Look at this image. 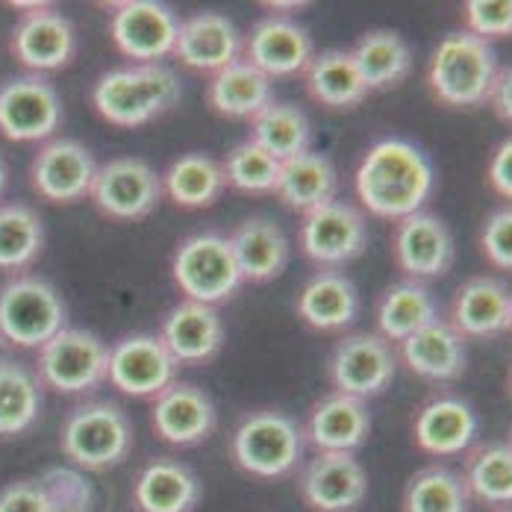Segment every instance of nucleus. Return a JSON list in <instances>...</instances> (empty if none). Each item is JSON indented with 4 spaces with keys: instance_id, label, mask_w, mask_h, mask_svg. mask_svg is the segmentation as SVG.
Listing matches in <instances>:
<instances>
[{
    "instance_id": "1",
    "label": "nucleus",
    "mask_w": 512,
    "mask_h": 512,
    "mask_svg": "<svg viewBox=\"0 0 512 512\" xmlns=\"http://www.w3.org/2000/svg\"><path fill=\"white\" fill-rule=\"evenodd\" d=\"M354 192L365 212L398 224L430 201L433 165L407 139H380L359 159Z\"/></svg>"
},
{
    "instance_id": "2",
    "label": "nucleus",
    "mask_w": 512,
    "mask_h": 512,
    "mask_svg": "<svg viewBox=\"0 0 512 512\" xmlns=\"http://www.w3.org/2000/svg\"><path fill=\"white\" fill-rule=\"evenodd\" d=\"M183 98L180 77L165 65H121L103 71L92 89V106L112 127H145Z\"/></svg>"
},
{
    "instance_id": "3",
    "label": "nucleus",
    "mask_w": 512,
    "mask_h": 512,
    "mask_svg": "<svg viewBox=\"0 0 512 512\" xmlns=\"http://www.w3.org/2000/svg\"><path fill=\"white\" fill-rule=\"evenodd\" d=\"M501 59L492 42H483L465 30H454L439 39L427 65V89L433 101L451 109L483 106L498 74Z\"/></svg>"
},
{
    "instance_id": "4",
    "label": "nucleus",
    "mask_w": 512,
    "mask_h": 512,
    "mask_svg": "<svg viewBox=\"0 0 512 512\" xmlns=\"http://www.w3.org/2000/svg\"><path fill=\"white\" fill-rule=\"evenodd\" d=\"M304 430L283 410L245 412L227 442L230 462L256 480H283L301 468Z\"/></svg>"
},
{
    "instance_id": "5",
    "label": "nucleus",
    "mask_w": 512,
    "mask_h": 512,
    "mask_svg": "<svg viewBox=\"0 0 512 512\" xmlns=\"http://www.w3.org/2000/svg\"><path fill=\"white\" fill-rule=\"evenodd\" d=\"M59 451L77 471H112L133 451V424L118 404H77L59 427Z\"/></svg>"
},
{
    "instance_id": "6",
    "label": "nucleus",
    "mask_w": 512,
    "mask_h": 512,
    "mask_svg": "<svg viewBox=\"0 0 512 512\" xmlns=\"http://www.w3.org/2000/svg\"><path fill=\"white\" fill-rule=\"evenodd\" d=\"M68 327L65 298L39 274H12L0 283V339L9 348L39 351Z\"/></svg>"
},
{
    "instance_id": "7",
    "label": "nucleus",
    "mask_w": 512,
    "mask_h": 512,
    "mask_svg": "<svg viewBox=\"0 0 512 512\" xmlns=\"http://www.w3.org/2000/svg\"><path fill=\"white\" fill-rule=\"evenodd\" d=\"M171 280L183 301H198L206 307L227 304L242 289L230 239L212 230L183 239L171 256Z\"/></svg>"
},
{
    "instance_id": "8",
    "label": "nucleus",
    "mask_w": 512,
    "mask_h": 512,
    "mask_svg": "<svg viewBox=\"0 0 512 512\" xmlns=\"http://www.w3.org/2000/svg\"><path fill=\"white\" fill-rule=\"evenodd\" d=\"M109 345L83 327H65L36 351V377L56 395H86L106 380Z\"/></svg>"
},
{
    "instance_id": "9",
    "label": "nucleus",
    "mask_w": 512,
    "mask_h": 512,
    "mask_svg": "<svg viewBox=\"0 0 512 512\" xmlns=\"http://www.w3.org/2000/svg\"><path fill=\"white\" fill-rule=\"evenodd\" d=\"M21 9L9 36V53L24 74L45 77L62 71L77 56V30L51 3H12Z\"/></svg>"
},
{
    "instance_id": "10",
    "label": "nucleus",
    "mask_w": 512,
    "mask_h": 512,
    "mask_svg": "<svg viewBox=\"0 0 512 512\" xmlns=\"http://www.w3.org/2000/svg\"><path fill=\"white\" fill-rule=\"evenodd\" d=\"M109 36L130 65L165 62L174 53L180 18L159 0H124L109 6Z\"/></svg>"
},
{
    "instance_id": "11",
    "label": "nucleus",
    "mask_w": 512,
    "mask_h": 512,
    "mask_svg": "<svg viewBox=\"0 0 512 512\" xmlns=\"http://www.w3.org/2000/svg\"><path fill=\"white\" fill-rule=\"evenodd\" d=\"M62 124V98L48 77L18 74L0 83V136L18 145L51 142Z\"/></svg>"
},
{
    "instance_id": "12",
    "label": "nucleus",
    "mask_w": 512,
    "mask_h": 512,
    "mask_svg": "<svg viewBox=\"0 0 512 512\" xmlns=\"http://www.w3.org/2000/svg\"><path fill=\"white\" fill-rule=\"evenodd\" d=\"M89 198L103 218L142 221L162 198V183L154 168L139 156H115L98 165Z\"/></svg>"
},
{
    "instance_id": "13",
    "label": "nucleus",
    "mask_w": 512,
    "mask_h": 512,
    "mask_svg": "<svg viewBox=\"0 0 512 512\" xmlns=\"http://www.w3.org/2000/svg\"><path fill=\"white\" fill-rule=\"evenodd\" d=\"M368 245V224L359 206L339 198L301 215L298 248L312 265L339 268L362 256Z\"/></svg>"
},
{
    "instance_id": "14",
    "label": "nucleus",
    "mask_w": 512,
    "mask_h": 512,
    "mask_svg": "<svg viewBox=\"0 0 512 512\" xmlns=\"http://www.w3.org/2000/svg\"><path fill=\"white\" fill-rule=\"evenodd\" d=\"M398 371V357L386 339L377 333H348L336 342L327 359V374L333 392L359 401L383 395Z\"/></svg>"
},
{
    "instance_id": "15",
    "label": "nucleus",
    "mask_w": 512,
    "mask_h": 512,
    "mask_svg": "<svg viewBox=\"0 0 512 512\" xmlns=\"http://www.w3.org/2000/svg\"><path fill=\"white\" fill-rule=\"evenodd\" d=\"M98 165L101 162L83 142L68 136H53L30 162V186L48 204L71 206L80 198H89Z\"/></svg>"
},
{
    "instance_id": "16",
    "label": "nucleus",
    "mask_w": 512,
    "mask_h": 512,
    "mask_svg": "<svg viewBox=\"0 0 512 512\" xmlns=\"http://www.w3.org/2000/svg\"><path fill=\"white\" fill-rule=\"evenodd\" d=\"M298 495L309 512H357L368 498V471L357 454H312L301 462Z\"/></svg>"
},
{
    "instance_id": "17",
    "label": "nucleus",
    "mask_w": 512,
    "mask_h": 512,
    "mask_svg": "<svg viewBox=\"0 0 512 512\" xmlns=\"http://www.w3.org/2000/svg\"><path fill=\"white\" fill-rule=\"evenodd\" d=\"M177 371L180 365L165 351L156 333H133L109 348L106 380L130 398L154 401L162 389L177 380Z\"/></svg>"
},
{
    "instance_id": "18",
    "label": "nucleus",
    "mask_w": 512,
    "mask_h": 512,
    "mask_svg": "<svg viewBox=\"0 0 512 512\" xmlns=\"http://www.w3.org/2000/svg\"><path fill=\"white\" fill-rule=\"evenodd\" d=\"M480 433L477 410L460 395H433L412 412V442L421 454L451 460L465 454Z\"/></svg>"
},
{
    "instance_id": "19",
    "label": "nucleus",
    "mask_w": 512,
    "mask_h": 512,
    "mask_svg": "<svg viewBox=\"0 0 512 512\" xmlns=\"http://www.w3.org/2000/svg\"><path fill=\"white\" fill-rule=\"evenodd\" d=\"M392 254H395L398 268L407 274V280L424 283V280H436L448 274L457 248H454V236L448 224L439 215L421 209L395 224Z\"/></svg>"
},
{
    "instance_id": "20",
    "label": "nucleus",
    "mask_w": 512,
    "mask_h": 512,
    "mask_svg": "<svg viewBox=\"0 0 512 512\" xmlns=\"http://www.w3.org/2000/svg\"><path fill=\"white\" fill-rule=\"evenodd\" d=\"M215 424H218L215 401L195 383L174 380L151 404V427L156 439L171 448L204 445L215 433Z\"/></svg>"
},
{
    "instance_id": "21",
    "label": "nucleus",
    "mask_w": 512,
    "mask_h": 512,
    "mask_svg": "<svg viewBox=\"0 0 512 512\" xmlns=\"http://www.w3.org/2000/svg\"><path fill=\"white\" fill-rule=\"evenodd\" d=\"M312 56L315 48L307 27H301L292 15L259 18L242 45V59H248L271 83L304 74Z\"/></svg>"
},
{
    "instance_id": "22",
    "label": "nucleus",
    "mask_w": 512,
    "mask_h": 512,
    "mask_svg": "<svg viewBox=\"0 0 512 512\" xmlns=\"http://www.w3.org/2000/svg\"><path fill=\"white\" fill-rule=\"evenodd\" d=\"M245 36L221 12H198L177 27L174 59L198 74H218L236 59H242Z\"/></svg>"
},
{
    "instance_id": "23",
    "label": "nucleus",
    "mask_w": 512,
    "mask_h": 512,
    "mask_svg": "<svg viewBox=\"0 0 512 512\" xmlns=\"http://www.w3.org/2000/svg\"><path fill=\"white\" fill-rule=\"evenodd\" d=\"M304 442L315 454H357L371 433L368 401H359L342 392H327L312 404L307 415Z\"/></svg>"
},
{
    "instance_id": "24",
    "label": "nucleus",
    "mask_w": 512,
    "mask_h": 512,
    "mask_svg": "<svg viewBox=\"0 0 512 512\" xmlns=\"http://www.w3.org/2000/svg\"><path fill=\"white\" fill-rule=\"evenodd\" d=\"M448 324L462 339H498L512 327V295L501 277H471L454 292Z\"/></svg>"
},
{
    "instance_id": "25",
    "label": "nucleus",
    "mask_w": 512,
    "mask_h": 512,
    "mask_svg": "<svg viewBox=\"0 0 512 512\" xmlns=\"http://www.w3.org/2000/svg\"><path fill=\"white\" fill-rule=\"evenodd\" d=\"M159 342L177 365H204L224 348V324L215 307L198 301H180L165 312Z\"/></svg>"
},
{
    "instance_id": "26",
    "label": "nucleus",
    "mask_w": 512,
    "mask_h": 512,
    "mask_svg": "<svg viewBox=\"0 0 512 512\" xmlns=\"http://www.w3.org/2000/svg\"><path fill=\"white\" fill-rule=\"evenodd\" d=\"M204 486L195 468L174 457L148 460L133 480V507L139 512H195Z\"/></svg>"
},
{
    "instance_id": "27",
    "label": "nucleus",
    "mask_w": 512,
    "mask_h": 512,
    "mask_svg": "<svg viewBox=\"0 0 512 512\" xmlns=\"http://www.w3.org/2000/svg\"><path fill=\"white\" fill-rule=\"evenodd\" d=\"M398 348H401V362L407 365V371L427 383L460 380L465 374V365H468L465 339L442 318H436L427 327H421L418 333H412L410 339H404Z\"/></svg>"
},
{
    "instance_id": "28",
    "label": "nucleus",
    "mask_w": 512,
    "mask_h": 512,
    "mask_svg": "<svg viewBox=\"0 0 512 512\" xmlns=\"http://www.w3.org/2000/svg\"><path fill=\"white\" fill-rule=\"evenodd\" d=\"M295 312L307 327L318 333L348 330L359 315L357 286L339 268H321L298 292Z\"/></svg>"
},
{
    "instance_id": "29",
    "label": "nucleus",
    "mask_w": 512,
    "mask_h": 512,
    "mask_svg": "<svg viewBox=\"0 0 512 512\" xmlns=\"http://www.w3.org/2000/svg\"><path fill=\"white\" fill-rule=\"evenodd\" d=\"M227 239L236 256L242 283H271L289 265V239L283 227L271 218L251 215Z\"/></svg>"
},
{
    "instance_id": "30",
    "label": "nucleus",
    "mask_w": 512,
    "mask_h": 512,
    "mask_svg": "<svg viewBox=\"0 0 512 512\" xmlns=\"http://www.w3.org/2000/svg\"><path fill=\"white\" fill-rule=\"evenodd\" d=\"M206 103L221 118L254 121L265 106L274 103V83L256 71L248 59H236L224 71L212 74L206 86Z\"/></svg>"
},
{
    "instance_id": "31",
    "label": "nucleus",
    "mask_w": 512,
    "mask_h": 512,
    "mask_svg": "<svg viewBox=\"0 0 512 512\" xmlns=\"http://www.w3.org/2000/svg\"><path fill=\"white\" fill-rule=\"evenodd\" d=\"M460 477L471 504H483L489 510H510L512 445L507 439L474 442L465 451V468Z\"/></svg>"
},
{
    "instance_id": "32",
    "label": "nucleus",
    "mask_w": 512,
    "mask_h": 512,
    "mask_svg": "<svg viewBox=\"0 0 512 512\" xmlns=\"http://www.w3.org/2000/svg\"><path fill=\"white\" fill-rule=\"evenodd\" d=\"M336 189H339L336 165L324 154L309 148L304 154L280 162V177H277L274 195L280 198V204L289 206L292 212L307 215L312 209L333 201Z\"/></svg>"
},
{
    "instance_id": "33",
    "label": "nucleus",
    "mask_w": 512,
    "mask_h": 512,
    "mask_svg": "<svg viewBox=\"0 0 512 512\" xmlns=\"http://www.w3.org/2000/svg\"><path fill=\"white\" fill-rule=\"evenodd\" d=\"M304 86L309 101L333 112H348L371 95L348 51L315 53L304 71Z\"/></svg>"
},
{
    "instance_id": "34",
    "label": "nucleus",
    "mask_w": 512,
    "mask_h": 512,
    "mask_svg": "<svg viewBox=\"0 0 512 512\" xmlns=\"http://www.w3.org/2000/svg\"><path fill=\"white\" fill-rule=\"evenodd\" d=\"M351 59L368 92L395 89L412 71V51L407 39L395 30H368L354 45Z\"/></svg>"
},
{
    "instance_id": "35",
    "label": "nucleus",
    "mask_w": 512,
    "mask_h": 512,
    "mask_svg": "<svg viewBox=\"0 0 512 512\" xmlns=\"http://www.w3.org/2000/svg\"><path fill=\"white\" fill-rule=\"evenodd\" d=\"M162 195L180 209H209L227 192L221 162L209 154L177 156L159 177Z\"/></svg>"
},
{
    "instance_id": "36",
    "label": "nucleus",
    "mask_w": 512,
    "mask_h": 512,
    "mask_svg": "<svg viewBox=\"0 0 512 512\" xmlns=\"http://www.w3.org/2000/svg\"><path fill=\"white\" fill-rule=\"evenodd\" d=\"M436 318V301L427 286L415 280H401L389 286L377 301V336L389 345H401Z\"/></svg>"
},
{
    "instance_id": "37",
    "label": "nucleus",
    "mask_w": 512,
    "mask_h": 512,
    "mask_svg": "<svg viewBox=\"0 0 512 512\" xmlns=\"http://www.w3.org/2000/svg\"><path fill=\"white\" fill-rule=\"evenodd\" d=\"M48 242L45 218L30 204H0V274H24Z\"/></svg>"
},
{
    "instance_id": "38",
    "label": "nucleus",
    "mask_w": 512,
    "mask_h": 512,
    "mask_svg": "<svg viewBox=\"0 0 512 512\" xmlns=\"http://www.w3.org/2000/svg\"><path fill=\"white\" fill-rule=\"evenodd\" d=\"M42 415V383L18 359H0V439L27 433Z\"/></svg>"
},
{
    "instance_id": "39",
    "label": "nucleus",
    "mask_w": 512,
    "mask_h": 512,
    "mask_svg": "<svg viewBox=\"0 0 512 512\" xmlns=\"http://www.w3.org/2000/svg\"><path fill=\"white\" fill-rule=\"evenodd\" d=\"M251 142L286 162L312 148V121L298 103L274 101L251 121Z\"/></svg>"
},
{
    "instance_id": "40",
    "label": "nucleus",
    "mask_w": 512,
    "mask_h": 512,
    "mask_svg": "<svg viewBox=\"0 0 512 512\" xmlns=\"http://www.w3.org/2000/svg\"><path fill=\"white\" fill-rule=\"evenodd\" d=\"M401 512H471L460 471L442 462L418 468L404 486Z\"/></svg>"
},
{
    "instance_id": "41",
    "label": "nucleus",
    "mask_w": 512,
    "mask_h": 512,
    "mask_svg": "<svg viewBox=\"0 0 512 512\" xmlns=\"http://www.w3.org/2000/svg\"><path fill=\"white\" fill-rule=\"evenodd\" d=\"M221 171H224L227 189H236L242 195H271L277 189L280 159H274L248 139L230 148V154L221 159Z\"/></svg>"
},
{
    "instance_id": "42",
    "label": "nucleus",
    "mask_w": 512,
    "mask_h": 512,
    "mask_svg": "<svg viewBox=\"0 0 512 512\" xmlns=\"http://www.w3.org/2000/svg\"><path fill=\"white\" fill-rule=\"evenodd\" d=\"M53 512H95V489L83 477V471L71 465L51 468L39 477Z\"/></svg>"
},
{
    "instance_id": "43",
    "label": "nucleus",
    "mask_w": 512,
    "mask_h": 512,
    "mask_svg": "<svg viewBox=\"0 0 512 512\" xmlns=\"http://www.w3.org/2000/svg\"><path fill=\"white\" fill-rule=\"evenodd\" d=\"M465 18V33L495 42V39H510L512 36V3L510 0H468L462 6Z\"/></svg>"
},
{
    "instance_id": "44",
    "label": "nucleus",
    "mask_w": 512,
    "mask_h": 512,
    "mask_svg": "<svg viewBox=\"0 0 512 512\" xmlns=\"http://www.w3.org/2000/svg\"><path fill=\"white\" fill-rule=\"evenodd\" d=\"M480 251L492 268L510 274L512 271V212L510 206L495 209L480 227Z\"/></svg>"
},
{
    "instance_id": "45",
    "label": "nucleus",
    "mask_w": 512,
    "mask_h": 512,
    "mask_svg": "<svg viewBox=\"0 0 512 512\" xmlns=\"http://www.w3.org/2000/svg\"><path fill=\"white\" fill-rule=\"evenodd\" d=\"M0 512H53L39 480L21 477L0 489Z\"/></svg>"
},
{
    "instance_id": "46",
    "label": "nucleus",
    "mask_w": 512,
    "mask_h": 512,
    "mask_svg": "<svg viewBox=\"0 0 512 512\" xmlns=\"http://www.w3.org/2000/svg\"><path fill=\"white\" fill-rule=\"evenodd\" d=\"M486 180H489V189L510 201L512 198V142L504 139V145L492 154L489 159V168H486Z\"/></svg>"
},
{
    "instance_id": "47",
    "label": "nucleus",
    "mask_w": 512,
    "mask_h": 512,
    "mask_svg": "<svg viewBox=\"0 0 512 512\" xmlns=\"http://www.w3.org/2000/svg\"><path fill=\"white\" fill-rule=\"evenodd\" d=\"M486 103L492 106L495 118H501L504 124H510L512 121V71L507 68V65L501 68V74H498V80H495V86H492V92H489Z\"/></svg>"
},
{
    "instance_id": "48",
    "label": "nucleus",
    "mask_w": 512,
    "mask_h": 512,
    "mask_svg": "<svg viewBox=\"0 0 512 512\" xmlns=\"http://www.w3.org/2000/svg\"><path fill=\"white\" fill-rule=\"evenodd\" d=\"M6 186H9V165H6V159L0 156V198H3V192H6Z\"/></svg>"
},
{
    "instance_id": "49",
    "label": "nucleus",
    "mask_w": 512,
    "mask_h": 512,
    "mask_svg": "<svg viewBox=\"0 0 512 512\" xmlns=\"http://www.w3.org/2000/svg\"><path fill=\"white\" fill-rule=\"evenodd\" d=\"M6 354H9V345H6V342L0 339V359H9Z\"/></svg>"
},
{
    "instance_id": "50",
    "label": "nucleus",
    "mask_w": 512,
    "mask_h": 512,
    "mask_svg": "<svg viewBox=\"0 0 512 512\" xmlns=\"http://www.w3.org/2000/svg\"><path fill=\"white\" fill-rule=\"evenodd\" d=\"M498 512H510V510H498Z\"/></svg>"
}]
</instances>
